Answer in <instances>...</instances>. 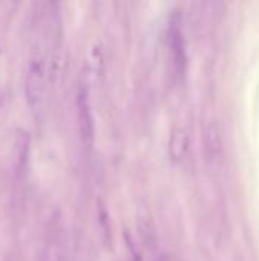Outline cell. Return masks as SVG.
Returning <instances> with one entry per match:
<instances>
[{
    "instance_id": "ba28073f",
    "label": "cell",
    "mask_w": 259,
    "mask_h": 261,
    "mask_svg": "<svg viewBox=\"0 0 259 261\" xmlns=\"http://www.w3.org/2000/svg\"><path fill=\"white\" fill-rule=\"evenodd\" d=\"M159 261H171V258H169L168 255H163V257H162Z\"/></svg>"
},
{
    "instance_id": "6da1fadb",
    "label": "cell",
    "mask_w": 259,
    "mask_h": 261,
    "mask_svg": "<svg viewBox=\"0 0 259 261\" xmlns=\"http://www.w3.org/2000/svg\"><path fill=\"white\" fill-rule=\"evenodd\" d=\"M26 101L31 110L37 112L41 109L43 95H44V63L43 60L34 58L27 66L26 81H24Z\"/></svg>"
},
{
    "instance_id": "8992f818",
    "label": "cell",
    "mask_w": 259,
    "mask_h": 261,
    "mask_svg": "<svg viewBox=\"0 0 259 261\" xmlns=\"http://www.w3.org/2000/svg\"><path fill=\"white\" fill-rule=\"evenodd\" d=\"M96 217H98V226H99L102 242L108 246L111 242V225H110V216H108L107 206L102 199L96 200Z\"/></svg>"
},
{
    "instance_id": "52a82bcc",
    "label": "cell",
    "mask_w": 259,
    "mask_h": 261,
    "mask_svg": "<svg viewBox=\"0 0 259 261\" xmlns=\"http://www.w3.org/2000/svg\"><path fill=\"white\" fill-rule=\"evenodd\" d=\"M125 242H127V246H128V251H130V255H131V261H142V255H140V251L137 249L133 237L130 236L128 231H125Z\"/></svg>"
},
{
    "instance_id": "277c9868",
    "label": "cell",
    "mask_w": 259,
    "mask_h": 261,
    "mask_svg": "<svg viewBox=\"0 0 259 261\" xmlns=\"http://www.w3.org/2000/svg\"><path fill=\"white\" fill-rule=\"evenodd\" d=\"M169 40H171V50H172V57H174L176 67H177L179 73H183L185 66H186V52H185L183 35H182V31H180V28L177 24H174L171 28Z\"/></svg>"
},
{
    "instance_id": "3957f363",
    "label": "cell",
    "mask_w": 259,
    "mask_h": 261,
    "mask_svg": "<svg viewBox=\"0 0 259 261\" xmlns=\"http://www.w3.org/2000/svg\"><path fill=\"white\" fill-rule=\"evenodd\" d=\"M137 231H139V237L143 242V245L150 249L156 248L157 245V232H156V226L154 222L151 219V214L147 208H139L137 211Z\"/></svg>"
},
{
    "instance_id": "7a4b0ae2",
    "label": "cell",
    "mask_w": 259,
    "mask_h": 261,
    "mask_svg": "<svg viewBox=\"0 0 259 261\" xmlns=\"http://www.w3.org/2000/svg\"><path fill=\"white\" fill-rule=\"evenodd\" d=\"M76 109H78V124H79L81 138L85 144H90L93 141V135H95V124H93V116H92V110H90L89 95L84 87H81L78 92Z\"/></svg>"
},
{
    "instance_id": "5b68a950",
    "label": "cell",
    "mask_w": 259,
    "mask_h": 261,
    "mask_svg": "<svg viewBox=\"0 0 259 261\" xmlns=\"http://www.w3.org/2000/svg\"><path fill=\"white\" fill-rule=\"evenodd\" d=\"M189 147V138L185 130L177 128L172 132L171 141H169V156L172 161H182L186 154Z\"/></svg>"
}]
</instances>
